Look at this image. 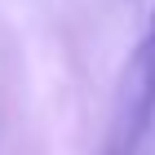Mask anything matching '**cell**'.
Segmentation results:
<instances>
[{"mask_svg": "<svg viewBox=\"0 0 155 155\" xmlns=\"http://www.w3.org/2000/svg\"><path fill=\"white\" fill-rule=\"evenodd\" d=\"M151 133H155V13L146 22L142 40H137V49L129 53V67L120 80L111 155H137Z\"/></svg>", "mask_w": 155, "mask_h": 155, "instance_id": "cell-1", "label": "cell"}]
</instances>
